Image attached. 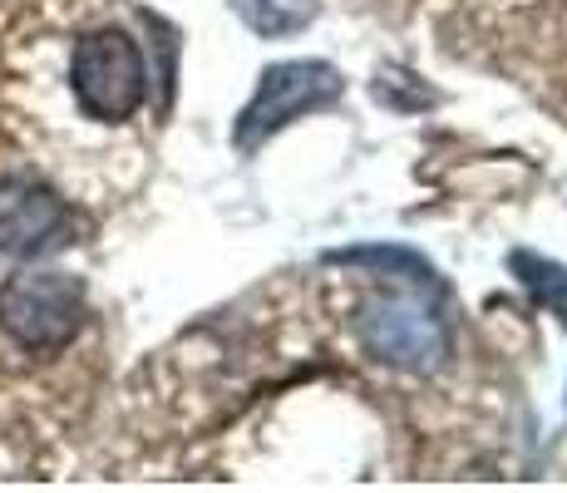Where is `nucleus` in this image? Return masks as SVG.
Here are the masks:
<instances>
[{"mask_svg": "<svg viewBox=\"0 0 567 493\" xmlns=\"http://www.w3.org/2000/svg\"><path fill=\"white\" fill-rule=\"evenodd\" d=\"M70 94L94 124H128L148 94L144 50L128 30L94 25L70 50Z\"/></svg>", "mask_w": 567, "mask_h": 493, "instance_id": "nucleus-1", "label": "nucleus"}, {"mask_svg": "<svg viewBox=\"0 0 567 493\" xmlns=\"http://www.w3.org/2000/svg\"><path fill=\"white\" fill-rule=\"evenodd\" d=\"M84 326V281L70 271H20L0 287V331L20 350H64Z\"/></svg>", "mask_w": 567, "mask_h": 493, "instance_id": "nucleus-2", "label": "nucleus"}, {"mask_svg": "<svg viewBox=\"0 0 567 493\" xmlns=\"http://www.w3.org/2000/svg\"><path fill=\"white\" fill-rule=\"evenodd\" d=\"M365 350L405 376H434L450 360V326L420 296H370L361 311Z\"/></svg>", "mask_w": 567, "mask_h": 493, "instance_id": "nucleus-3", "label": "nucleus"}, {"mask_svg": "<svg viewBox=\"0 0 567 493\" xmlns=\"http://www.w3.org/2000/svg\"><path fill=\"white\" fill-rule=\"evenodd\" d=\"M341 74L331 70L326 60H287V64H271L261 74L252 104L243 109L237 119V148H257L261 138H271L281 124L291 119L311 114V109H326L341 99Z\"/></svg>", "mask_w": 567, "mask_h": 493, "instance_id": "nucleus-4", "label": "nucleus"}, {"mask_svg": "<svg viewBox=\"0 0 567 493\" xmlns=\"http://www.w3.org/2000/svg\"><path fill=\"white\" fill-rule=\"evenodd\" d=\"M70 233L74 217L50 183H40L35 173L0 178V251L6 257H40L70 243Z\"/></svg>", "mask_w": 567, "mask_h": 493, "instance_id": "nucleus-5", "label": "nucleus"}, {"mask_svg": "<svg viewBox=\"0 0 567 493\" xmlns=\"http://www.w3.org/2000/svg\"><path fill=\"white\" fill-rule=\"evenodd\" d=\"M508 267H514V277L528 287L533 301L567 326V267H558L553 257H533V251H514Z\"/></svg>", "mask_w": 567, "mask_h": 493, "instance_id": "nucleus-6", "label": "nucleus"}, {"mask_svg": "<svg viewBox=\"0 0 567 493\" xmlns=\"http://www.w3.org/2000/svg\"><path fill=\"white\" fill-rule=\"evenodd\" d=\"M237 16L267 40H281V35H297L301 25L316 20V0H233Z\"/></svg>", "mask_w": 567, "mask_h": 493, "instance_id": "nucleus-7", "label": "nucleus"}]
</instances>
